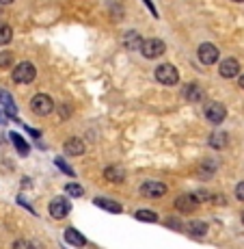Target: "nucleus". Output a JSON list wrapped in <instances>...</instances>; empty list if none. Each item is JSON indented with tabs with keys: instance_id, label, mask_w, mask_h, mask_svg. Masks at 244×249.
<instances>
[{
	"instance_id": "obj_28",
	"label": "nucleus",
	"mask_w": 244,
	"mask_h": 249,
	"mask_svg": "<svg viewBox=\"0 0 244 249\" xmlns=\"http://www.w3.org/2000/svg\"><path fill=\"white\" fill-rule=\"evenodd\" d=\"M143 2L147 4V7H149V11H151V16L154 18H158V11H156V7H154V2H151V0H143Z\"/></svg>"
},
{
	"instance_id": "obj_2",
	"label": "nucleus",
	"mask_w": 244,
	"mask_h": 249,
	"mask_svg": "<svg viewBox=\"0 0 244 249\" xmlns=\"http://www.w3.org/2000/svg\"><path fill=\"white\" fill-rule=\"evenodd\" d=\"M31 111L35 115H39V117H46V115H50L54 111V102H52L50 95L37 93V95H33V100H31Z\"/></svg>"
},
{
	"instance_id": "obj_31",
	"label": "nucleus",
	"mask_w": 244,
	"mask_h": 249,
	"mask_svg": "<svg viewBox=\"0 0 244 249\" xmlns=\"http://www.w3.org/2000/svg\"><path fill=\"white\" fill-rule=\"evenodd\" d=\"M233 2H244V0H233Z\"/></svg>"
},
{
	"instance_id": "obj_13",
	"label": "nucleus",
	"mask_w": 244,
	"mask_h": 249,
	"mask_svg": "<svg viewBox=\"0 0 244 249\" xmlns=\"http://www.w3.org/2000/svg\"><path fill=\"white\" fill-rule=\"evenodd\" d=\"M63 147H65L67 154H71V156H80V154H84V150H87V147H84V143L80 141V139H67Z\"/></svg>"
},
{
	"instance_id": "obj_7",
	"label": "nucleus",
	"mask_w": 244,
	"mask_h": 249,
	"mask_svg": "<svg viewBox=\"0 0 244 249\" xmlns=\"http://www.w3.org/2000/svg\"><path fill=\"white\" fill-rule=\"evenodd\" d=\"M197 206H199V197H197V195H190V193L179 195L178 202H175V208H178L179 213H186V214H190L195 208H197Z\"/></svg>"
},
{
	"instance_id": "obj_21",
	"label": "nucleus",
	"mask_w": 244,
	"mask_h": 249,
	"mask_svg": "<svg viewBox=\"0 0 244 249\" xmlns=\"http://www.w3.org/2000/svg\"><path fill=\"white\" fill-rule=\"evenodd\" d=\"M13 37V28L9 24H0V46H7Z\"/></svg>"
},
{
	"instance_id": "obj_18",
	"label": "nucleus",
	"mask_w": 244,
	"mask_h": 249,
	"mask_svg": "<svg viewBox=\"0 0 244 249\" xmlns=\"http://www.w3.org/2000/svg\"><path fill=\"white\" fill-rule=\"evenodd\" d=\"M188 234L190 236H205V234H208V223L195 219V221H190V226H188Z\"/></svg>"
},
{
	"instance_id": "obj_3",
	"label": "nucleus",
	"mask_w": 244,
	"mask_h": 249,
	"mask_svg": "<svg viewBox=\"0 0 244 249\" xmlns=\"http://www.w3.org/2000/svg\"><path fill=\"white\" fill-rule=\"evenodd\" d=\"M35 76H37L35 65L28 63V61H22V63H17L16 70H13V80H16V83H20V85L33 83V80H35Z\"/></svg>"
},
{
	"instance_id": "obj_26",
	"label": "nucleus",
	"mask_w": 244,
	"mask_h": 249,
	"mask_svg": "<svg viewBox=\"0 0 244 249\" xmlns=\"http://www.w3.org/2000/svg\"><path fill=\"white\" fill-rule=\"evenodd\" d=\"M13 249H35V247H33L31 241H24V238H20V241L13 243Z\"/></svg>"
},
{
	"instance_id": "obj_30",
	"label": "nucleus",
	"mask_w": 244,
	"mask_h": 249,
	"mask_svg": "<svg viewBox=\"0 0 244 249\" xmlns=\"http://www.w3.org/2000/svg\"><path fill=\"white\" fill-rule=\"evenodd\" d=\"M238 85H240V87L244 89V76H242V78H240V80H238Z\"/></svg>"
},
{
	"instance_id": "obj_15",
	"label": "nucleus",
	"mask_w": 244,
	"mask_h": 249,
	"mask_svg": "<svg viewBox=\"0 0 244 249\" xmlns=\"http://www.w3.org/2000/svg\"><path fill=\"white\" fill-rule=\"evenodd\" d=\"M95 206L98 208H104L108 213H123V206L114 199H106V197H95Z\"/></svg>"
},
{
	"instance_id": "obj_32",
	"label": "nucleus",
	"mask_w": 244,
	"mask_h": 249,
	"mask_svg": "<svg viewBox=\"0 0 244 249\" xmlns=\"http://www.w3.org/2000/svg\"><path fill=\"white\" fill-rule=\"evenodd\" d=\"M242 223H244V213H242Z\"/></svg>"
},
{
	"instance_id": "obj_20",
	"label": "nucleus",
	"mask_w": 244,
	"mask_h": 249,
	"mask_svg": "<svg viewBox=\"0 0 244 249\" xmlns=\"http://www.w3.org/2000/svg\"><path fill=\"white\" fill-rule=\"evenodd\" d=\"M9 139L13 141V145L17 147V152H20L22 156H26V154H28V145H26V141H24V139L17 135V132H11V135H9Z\"/></svg>"
},
{
	"instance_id": "obj_6",
	"label": "nucleus",
	"mask_w": 244,
	"mask_h": 249,
	"mask_svg": "<svg viewBox=\"0 0 244 249\" xmlns=\"http://www.w3.org/2000/svg\"><path fill=\"white\" fill-rule=\"evenodd\" d=\"M197 54H199L201 63L212 65V63H216V61H218V48L214 44H201L199 50H197Z\"/></svg>"
},
{
	"instance_id": "obj_1",
	"label": "nucleus",
	"mask_w": 244,
	"mask_h": 249,
	"mask_svg": "<svg viewBox=\"0 0 244 249\" xmlns=\"http://www.w3.org/2000/svg\"><path fill=\"white\" fill-rule=\"evenodd\" d=\"M156 80L160 85H166V87H173V85L179 83V71L173 68L171 63H162L156 68Z\"/></svg>"
},
{
	"instance_id": "obj_4",
	"label": "nucleus",
	"mask_w": 244,
	"mask_h": 249,
	"mask_svg": "<svg viewBox=\"0 0 244 249\" xmlns=\"http://www.w3.org/2000/svg\"><path fill=\"white\" fill-rule=\"evenodd\" d=\"M164 41L162 39H145L143 41V46H141V52H143V56L145 59H156V56H160V54H164Z\"/></svg>"
},
{
	"instance_id": "obj_11",
	"label": "nucleus",
	"mask_w": 244,
	"mask_h": 249,
	"mask_svg": "<svg viewBox=\"0 0 244 249\" xmlns=\"http://www.w3.org/2000/svg\"><path fill=\"white\" fill-rule=\"evenodd\" d=\"M0 102H2V107H4V111H7L9 117L17 119V107H16V102H13V98H11V93H9V91L0 89Z\"/></svg>"
},
{
	"instance_id": "obj_22",
	"label": "nucleus",
	"mask_w": 244,
	"mask_h": 249,
	"mask_svg": "<svg viewBox=\"0 0 244 249\" xmlns=\"http://www.w3.org/2000/svg\"><path fill=\"white\" fill-rule=\"evenodd\" d=\"M134 217L138 219V221H145V223H154L158 221V214L151 213V210H136V214Z\"/></svg>"
},
{
	"instance_id": "obj_24",
	"label": "nucleus",
	"mask_w": 244,
	"mask_h": 249,
	"mask_svg": "<svg viewBox=\"0 0 244 249\" xmlns=\"http://www.w3.org/2000/svg\"><path fill=\"white\" fill-rule=\"evenodd\" d=\"M13 63V54L11 52H0V70H7Z\"/></svg>"
},
{
	"instance_id": "obj_16",
	"label": "nucleus",
	"mask_w": 244,
	"mask_h": 249,
	"mask_svg": "<svg viewBox=\"0 0 244 249\" xmlns=\"http://www.w3.org/2000/svg\"><path fill=\"white\" fill-rule=\"evenodd\" d=\"M143 41L145 39H141V35H138L136 31H128L126 35H123V46H126L128 50H136V48H141Z\"/></svg>"
},
{
	"instance_id": "obj_5",
	"label": "nucleus",
	"mask_w": 244,
	"mask_h": 249,
	"mask_svg": "<svg viewBox=\"0 0 244 249\" xmlns=\"http://www.w3.org/2000/svg\"><path fill=\"white\" fill-rule=\"evenodd\" d=\"M205 117L212 124H221V122H225V117H227V108H225L221 102H208L205 104Z\"/></svg>"
},
{
	"instance_id": "obj_10",
	"label": "nucleus",
	"mask_w": 244,
	"mask_h": 249,
	"mask_svg": "<svg viewBox=\"0 0 244 249\" xmlns=\"http://www.w3.org/2000/svg\"><path fill=\"white\" fill-rule=\"evenodd\" d=\"M238 71H240V63L236 59H225L218 68V74L223 78H233V76H238Z\"/></svg>"
},
{
	"instance_id": "obj_27",
	"label": "nucleus",
	"mask_w": 244,
	"mask_h": 249,
	"mask_svg": "<svg viewBox=\"0 0 244 249\" xmlns=\"http://www.w3.org/2000/svg\"><path fill=\"white\" fill-rule=\"evenodd\" d=\"M236 197L240 199V202H244V182H240V184L236 186Z\"/></svg>"
},
{
	"instance_id": "obj_9",
	"label": "nucleus",
	"mask_w": 244,
	"mask_h": 249,
	"mask_svg": "<svg viewBox=\"0 0 244 249\" xmlns=\"http://www.w3.org/2000/svg\"><path fill=\"white\" fill-rule=\"evenodd\" d=\"M69 213V202H65L63 197H54L50 202V214L52 219H65Z\"/></svg>"
},
{
	"instance_id": "obj_29",
	"label": "nucleus",
	"mask_w": 244,
	"mask_h": 249,
	"mask_svg": "<svg viewBox=\"0 0 244 249\" xmlns=\"http://www.w3.org/2000/svg\"><path fill=\"white\" fill-rule=\"evenodd\" d=\"M13 0H0V4H11Z\"/></svg>"
},
{
	"instance_id": "obj_17",
	"label": "nucleus",
	"mask_w": 244,
	"mask_h": 249,
	"mask_svg": "<svg viewBox=\"0 0 244 249\" xmlns=\"http://www.w3.org/2000/svg\"><path fill=\"white\" fill-rule=\"evenodd\" d=\"M184 98L188 100V102H199V100L205 98V95H203V89L197 87V85H186L184 87Z\"/></svg>"
},
{
	"instance_id": "obj_8",
	"label": "nucleus",
	"mask_w": 244,
	"mask_h": 249,
	"mask_svg": "<svg viewBox=\"0 0 244 249\" xmlns=\"http://www.w3.org/2000/svg\"><path fill=\"white\" fill-rule=\"evenodd\" d=\"M141 193L145 195V197L156 199V197H162V195L166 193V186L162 184V182H154V180H149V182H145V184L141 186Z\"/></svg>"
},
{
	"instance_id": "obj_23",
	"label": "nucleus",
	"mask_w": 244,
	"mask_h": 249,
	"mask_svg": "<svg viewBox=\"0 0 244 249\" xmlns=\"http://www.w3.org/2000/svg\"><path fill=\"white\" fill-rule=\"evenodd\" d=\"M65 193L71 195V197H80V195L84 193V189H82L80 184H67V186H65Z\"/></svg>"
},
{
	"instance_id": "obj_19",
	"label": "nucleus",
	"mask_w": 244,
	"mask_h": 249,
	"mask_svg": "<svg viewBox=\"0 0 244 249\" xmlns=\"http://www.w3.org/2000/svg\"><path fill=\"white\" fill-rule=\"evenodd\" d=\"M225 145H227V135H225V132H214V135L210 137V147H214V150H223Z\"/></svg>"
},
{
	"instance_id": "obj_12",
	"label": "nucleus",
	"mask_w": 244,
	"mask_h": 249,
	"mask_svg": "<svg viewBox=\"0 0 244 249\" xmlns=\"http://www.w3.org/2000/svg\"><path fill=\"white\" fill-rule=\"evenodd\" d=\"M104 178H106L108 182L119 184V182L126 180V171H123L121 167H117V165H111V167H106V169H104Z\"/></svg>"
},
{
	"instance_id": "obj_14",
	"label": "nucleus",
	"mask_w": 244,
	"mask_h": 249,
	"mask_svg": "<svg viewBox=\"0 0 244 249\" xmlns=\"http://www.w3.org/2000/svg\"><path fill=\"white\" fill-rule=\"evenodd\" d=\"M65 241L69 243V245H74V247H84V243H87V238H84L82 234L78 232V230H74V228H67V230H65Z\"/></svg>"
},
{
	"instance_id": "obj_25",
	"label": "nucleus",
	"mask_w": 244,
	"mask_h": 249,
	"mask_svg": "<svg viewBox=\"0 0 244 249\" xmlns=\"http://www.w3.org/2000/svg\"><path fill=\"white\" fill-rule=\"evenodd\" d=\"M56 165L61 167V171H63V174H67V176H71V178H74V169H71V167H67V162L63 160V159H56Z\"/></svg>"
}]
</instances>
